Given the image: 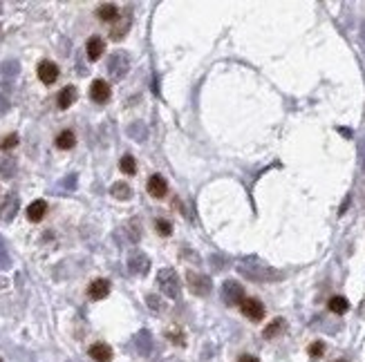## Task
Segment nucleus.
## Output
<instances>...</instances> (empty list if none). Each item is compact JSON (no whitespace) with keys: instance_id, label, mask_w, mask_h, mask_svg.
Wrapping results in <instances>:
<instances>
[{"instance_id":"1","label":"nucleus","mask_w":365,"mask_h":362,"mask_svg":"<svg viewBox=\"0 0 365 362\" xmlns=\"http://www.w3.org/2000/svg\"><path fill=\"white\" fill-rule=\"evenodd\" d=\"M238 271H240V275H244L251 282H280L282 280V273H280L278 268L269 266V264L260 262V259H256V257L242 259Z\"/></svg>"},{"instance_id":"2","label":"nucleus","mask_w":365,"mask_h":362,"mask_svg":"<svg viewBox=\"0 0 365 362\" xmlns=\"http://www.w3.org/2000/svg\"><path fill=\"white\" fill-rule=\"evenodd\" d=\"M157 284L166 297L175 299L177 295H180V277H177V273L173 271V268H162V271L157 273Z\"/></svg>"},{"instance_id":"3","label":"nucleus","mask_w":365,"mask_h":362,"mask_svg":"<svg viewBox=\"0 0 365 362\" xmlns=\"http://www.w3.org/2000/svg\"><path fill=\"white\" fill-rule=\"evenodd\" d=\"M222 299H224L226 306H235V304H242L244 302V289L240 286L238 280H224L222 284Z\"/></svg>"},{"instance_id":"4","label":"nucleus","mask_w":365,"mask_h":362,"mask_svg":"<svg viewBox=\"0 0 365 362\" xmlns=\"http://www.w3.org/2000/svg\"><path fill=\"white\" fill-rule=\"evenodd\" d=\"M186 284H188L190 293L197 295V297H204V295L211 293V280L208 275H202V273H195V271H188L186 273Z\"/></svg>"},{"instance_id":"5","label":"nucleus","mask_w":365,"mask_h":362,"mask_svg":"<svg viewBox=\"0 0 365 362\" xmlns=\"http://www.w3.org/2000/svg\"><path fill=\"white\" fill-rule=\"evenodd\" d=\"M128 65H130V61H128V54L126 52H114L112 56H110L108 61V72L112 78H123L128 72Z\"/></svg>"},{"instance_id":"6","label":"nucleus","mask_w":365,"mask_h":362,"mask_svg":"<svg viewBox=\"0 0 365 362\" xmlns=\"http://www.w3.org/2000/svg\"><path fill=\"white\" fill-rule=\"evenodd\" d=\"M240 311H242V315H247L251 322H260L262 317H265V306H262V302L256 297H244V302L240 304Z\"/></svg>"},{"instance_id":"7","label":"nucleus","mask_w":365,"mask_h":362,"mask_svg":"<svg viewBox=\"0 0 365 362\" xmlns=\"http://www.w3.org/2000/svg\"><path fill=\"white\" fill-rule=\"evenodd\" d=\"M110 96H112V87H110L108 80L96 78L94 83L90 85V98L94 103H108Z\"/></svg>"},{"instance_id":"8","label":"nucleus","mask_w":365,"mask_h":362,"mask_svg":"<svg viewBox=\"0 0 365 362\" xmlns=\"http://www.w3.org/2000/svg\"><path fill=\"white\" fill-rule=\"evenodd\" d=\"M36 74H38V78H41V83L52 85V83H56V78H59V65L52 63V61H41L38 63Z\"/></svg>"},{"instance_id":"9","label":"nucleus","mask_w":365,"mask_h":362,"mask_svg":"<svg viewBox=\"0 0 365 362\" xmlns=\"http://www.w3.org/2000/svg\"><path fill=\"white\" fill-rule=\"evenodd\" d=\"M128 268H130V273H135V275H146L150 268V262L144 253L135 250V253H130V257H128Z\"/></svg>"},{"instance_id":"10","label":"nucleus","mask_w":365,"mask_h":362,"mask_svg":"<svg viewBox=\"0 0 365 362\" xmlns=\"http://www.w3.org/2000/svg\"><path fill=\"white\" fill-rule=\"evenodd\" d=\"M88 295H90L92 299H103L110 295V282L103 280V277H99V280H94L90 286H88Z\"/></svg>"},{"instance_id":"11","label":"nucleus","mask_w":365,"mask_h":362,"mask_svg":"<svg viewBox=\"0 0 365 362\" xmlns=\"http://www.w3.org/2000/svg\"><path fill=\"white\" fill-rule=\"evenodd\" d=\"M146 188H148V192L153 197L162 199V197L166 195V190H168V183H166V179H164L162 174H153V177L148 179V183H146Z\"/></svg>"},{"instance_id":"12","label":"nucleus","mask_w":365,"mask_h":362,"mask_svg":"<svg viewBox=\"0 0 365 362\" xmlns=\"http://www.w3.org/2000/svg\"><path fill=\"white\" fill-rule=\"evenodd\" d=\"M90 358L94 362H110L112 360V349L103 342H94L90 347Z\"/></svg>"},{"instance_id":"13","label":"nucleus","mask_w":365,"mask_h":362,"mask_svg":"<svg viewBox=\"0 0 365 362\" xmlns=\"http://www.w3.org/2000/svg\"><path fill=\"white\" fill-rule=\"evenodd\" d=\"M86 52H88V58H90V61H99V58L103 56V52H105L103 38H99V36H92V38L88 40V45H86Z\"/></svg>"},{"instance_id":"14","label":"nucleus","mask_w":365,"mask_h":362,"mask_svg":"<svg viewBox=\"0 0 365 362\" xmlns=\"http://www.w3.org/2000/svg\"><path fill=\"white\" fill-rule=\"evenodd\" d=\"M45 213H47V204L43 199H36V201H32L29 204V208H27V219L29 221H43V217H45Z\"/></svg>"},{"instance_id":"15","label":"nucleus","mask_w":365,"mask_h":362,"mask_svg":"<svg viewBox=\"0 0 365 362\" xmlns=\"http://www.w3.org/2000/svg\"><path fill=\"white\" fill-rule=\"evenodd\" d=\"M96 16L101 18L103 22H114L119 20V7L112 2H103L99 9H96Z\"/></svg>"},{"instance_id":"16","label":"nucleus","mask_w":365,"mask_h":362,"mask_svg":"<svg viewBox=\"0 0 365 362\" xmlns=\"http://www.w3.org/2000/svg\"><path fill=\"white\" fill-rule=\"evenodd\" d=\"M56 101H59V110H68V107H72V103L77 101V87H74V85L63 87Z\"/></svg>"},{"instance_id":"17","label":"nucleus","mask_w":365,"mask_h":362,"mask_svg":"<svg viewBox=\"0 0 365 362\" xmlns=\"http://www.w3.org/2000/svg\"><path fill=\"white\" fill-rule=\"evenodd\" d=\"M74 145H77V137H74L72 130H63L56 137V147H61V150H72Z\"/></svg>"},{"instance_id":"18","label":"nucleus","mask_w":365,"mask_h":362,"mask_svg":"<svg viewBox=\"0 0 365 362\" xmlns=\"http://www.w3.org/2000/svg\"><path fill=\"white\" fill-rule=\"evenodd\" d=\"M110 195H112L114 199L128 201V199H130V197H132V190H130V186H128V183L117 181V183H112V188H110Z\"/></svg>"},{"instance_id":"19","label":"nucleus","mask_w":365,"mask_h":362,"mask_svg":"<svg viewBox=\"0 0 365 362\" xmlns=\"http://www.w3.org/2000/svg\"><path fill=\"white\" fill-rule=\"evenodd\" d=\"M327 308L332 313H336V315H341V313H345L347 308H350V302H347V297H343V295H334V297H329Z\"/></svg>"},{"instance_id":"20","label":"nucleus","mask_w":365,"mask_h":362,"mask_svg":"<svg viewBox=\"0 0 365 362\" xmlns=\"http://www.w3.org/2000/svg\"><path fill=\"white\" fill-rule=\"evenodd\" d=\"M128 27H130V16H126L121 22H119V25L112 27V31H110V38H112V40H121L123 36H126Z\"/></svg>"},{"instance_id":"21","label":"nucleus","mask_w":365,"mask_h":362,"mask_svg":"<svg viewBox=\"0 0 365 362\" xmlns=\"http://www.w3.org/2000/svg\"><path fill=\"white\" fill-rule=\"evenodd\" d=\"M16 204H18V201H16V197H11V195L7 197V199L2 201V204H0V215H2V210H7L5 221H9V219L16 215Z\"/></svg>"},{"instance_id":"22","label":"nucleus","mask_w":365,"mask_h":362,"mask_svg":"<svg viewBox=\"0 0 365 362\" xmlns=\"http://www.w3.org/2000/svg\"><path fill=\"white\" fill-rule=\"evenodd\" d=\"M119 168H121L123 174H135L137 172V163L132 159V154H123L121 161H119Z\"/></svg>"},{"instance_id":"23","label":"nucleus","mask_w":365,"mask_h":362,"mask_svg":"<svg viewBox=\"0 0 365 362\" xmlns=\"http://www.w3.org/2000/svg\"><path fill=\"white\" fill-rule=\"evenodd\" d=\"M155 230L162 237H171L173 235V223L168 219H155Z\"/></svg>"},{"instance_id":"24","label":"nucleus","mask_w":365,"mask_h":362,"mask_svg":"<svg viewBox=\"0 0 365 362\" xmlns=\"http://www.w3.org/2000/svg\"><path fill=\"white\" fill-rule=\"evenodd\" d=\"M282 329H284V322H282V320H280V317H278V320H274V322H271V324H269V326H267V329H265V338H267V340L275 338V335H278V333H280V331H282Z\"/></svg>"},{"instance_id":"25","label":"nucleus","mask_w":365,"mask_h":362,"mask_svg":"<svg viewBox=\"0 0 365 362\" xmlns=\"http://www.w3.org/2000/svg\"><path fill=\"white\" fill-rule=\"evenodd\" d=\"M9 266H11V259H9V255H7L2 239H0V271H7Z\"/></svg>"},{"instance_id":"26","label":"nucleus","mask_w":365,"mask_h":362,"mask_svg":"<svg viewBox=\"0 0 365 362\" xmlns=\"http://www.w3.org/2000/svg\"><path fill=\"white\" fill-rule=\"evenodd\" d=\"M18 145V134H9L0 141V150H11V147Z\"/></svg>"},{"instance_id":"27","label":"nucleus","mask_w":365,"mask_h":362,"mask_svg":"<svg viewBox=\"0 0 365 362\" xmlns=\"http://www.w3.org/2000/svg\"><path fill=\"white\" fill-rule=\"evenodd\" d=\"M323 353H325V344L320 342V340H318V342L309 344V356L311 358H323Z\"/></svg>"},{"instance_id":"28","label":"nucleus","mask_w":365,"mask_h":362,"mask_svg":"<svg viewBox=\"0 0 365 362\" xmlns=\"http://www.w3.org/2000/svg\"><path fill=\"white\" fill-rule=\"evenodd\" d=\"M14 168H16L14 159H5V161H2V165H0V170H2V174H5L7 179L14 177Z\"/></svg>"},{"instance_id":"29","label":"nucleus","mask_w":365,"mask_h":362,"mask_svg":"<svg viewBox=\"0 0 365 362\" xmlns=\"http://www.w3.org/2000/svg\"><path fill=\"white\" fill-rule=\"evenodd\" d=\"M238 362H260L256 356H249V353H244V356L238 358Z\"/></svg>"},{"instance_id":"30","label":"nucleus","mask_w":365,"mask_h":362,"mask_svg":"<svg viewBox=\"0 0 365 362\" xmlns=\"http://www.w3.org/2000/svg\"><path fill=\"white\" fill-rule=\"evenodd\" d=\"M336 362H345V360H336Z\"/></svg>"},{"instance_id":"31","label":"nucleus","mask_w":365,"mask_h":362,"mask_svg":"<svg viewBox=\"0 0 365 362\" xmlns=\"http://www.w3.org/2000/svg\"><path fill=\"white\" fill-rule=\"evenodd\" d=\"M0 362H2V360H0Z\"/></svg>"}]
</instances>
